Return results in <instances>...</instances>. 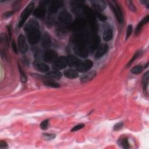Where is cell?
I'll return each instance as SVG.
<instances>
[{"label":"cell","mask_w":149,"mask_h":149,"mask_svg":"<svg viewBox=\"0 0 149 149\" xmlns=\"http://www.w3.org/2000/svg\"><path fill=\"white\" fill-rule=\"evenodd\" d=\"M24 30L28 41L30 44L34 45L39 42L41 33L37 21L34 19H30L25 25Z\"/></svg>","instance_id":"cell-1"},{"label":"cell","mask_w":149,"mask_h":149,"mask_svg":"<svg viewBox=\"0 0 149 149\" xmlns=\"http://www.w3.org/2000/svg\"><path fill=\"white\" fill-rule=\"evenodd\" d=\"M34 3L31 2L26 6V8L24 9V10L22 12V13L20 15V20L19 22V24H18V26L19 28L23 26V24L25 23V22L26 21L27 19L30 16V13L32 12L33 9H34Z\"/></svg>","instance_id":"cell-2"},{"label":"cell","mask_w":149,"mask_h":149,"mask_svg":"<svg viewBox=\"0 0 149 149\" xmlns=\"http://www.w3.org/2000/svg\"><path fill=\"white\" fill-rule=\"evenodd\" d=\"M68 65L67 58L65 56L58 57L53 62V68L55 70H60L64 69Z\"/></svg>","instance_id":"cell-3"},{"label":"cell","mask_w":149,"mask_h":149,"mask_svg":"<svg viewBox=\"0 0 149 149\" xmlns=\"http://www.w3.org/2000/svg\"><path fill=\"white\" fill-rule=\"evenodd\" d=\"M93 66V62L90 60L87 59L83 62L80 61L77 66V69L79 72L81 73H85L88 72Z\"/></svg>","instance_id":"cell-4"},{"label":"cell","mask_w":149,"mask_h":149,"mask_svg":"<svg viewBox=\"0 0 149 149\" xmlns=\"http://www.w3.org/2000/svg\"><path fill=\"white\" fill-rule=\"evenodd\" d=\"M58 20L62 24H68L72 23L73 17L68 12L62 11L58 15Z\"/></svg>","instance_id":"cell-5"},{"label":"cell","mask_w":149,"mask_h":149,"mask_svg":"<svg viewBox=\"0 0 149 149\" xmlns=\"http://www.w3.org/2000/svg\"><path fill=\"white\" fill-rule=\"evenodd\" d=\"M73 51L76 55L82 58H86L88 54L85 45L82 44H76L74 46Z\"/></svg>","instance_id":"cell-6"},{"label":"cell","mask_w":149,"mask_h":149,"mask_svg":"<svg viewBox=\"0 0 149 149\" xmlns=\"http://www.w3.org/2000/svg\"><path fill=\"white\" fill-rule=\"evenodd\" d=\"M58 54L56 51L52 49H48L44 54V60L48 63L54 62L58 58Z\"/></svg>","instance_id":"cell-7"},{"label":"cell","mask_w":149,"mask_h":149,"mask_svg":"<svg viewBox=\"0 0 149 149\" xmlns=\"http://www.w3.org/2000/svg\"><path fill=\"white\" fill-rule=\"evenodd\" d=\"M112 5L111 6L112 7V10L116 16V18L117 19V20L118 21V22L120 24L123 23V13H122V9H121V8L120 6L117 4V3H115L114 5L113 4H111Z\"/></svg>","instance_id":"cell-8"},{"label":"cell","mask_w":149,"mask_h":149,"mask_svg":"<svg viewBox=\"0 0 149 149\" xmlns=\"http://www.w3.org/2000/svg\"><path fill=\"white\" fill-rule=\"evenodd\" d=\"M18 45L20 51L22 54H25L28 50V47L25 37L23 34H20L18 37Z\"/></svg>","instance_id":"cell-9"},{"label":"cell","mask_w":149,"mask_h":149,"mask_svg":"<svg viewBox=\"0 0 149 149\" xmlns=\"http://www.w3.org/2000/svg\"><path fill=\"white\" fill-rule=\"evenodd\" d=\"M93 9L96 12H100L102 11L106 7V3L104 1L94 0L91 2Z\"/></svg>","instance_id":"cell-10"},{"label":"cell","mask_w":149,"mask_h":149,"mask_svg":"<svg viewBox=\"0 0 149 149\" xmlns=\"http://www.w3.org/2000/svg\"><path fill=\"white\" fill-rule=\"evenodd\" d=\"M41 45L44 48L47 49L50 47L52 43V40L49 34L47 32H45L42 35L41 40Z\"/></svg>","instance_id":"cell-11"},{"label":"cell","mask_w":149,"mask_h":149,"mask_svg":"<svg viewBox=\"0 0 149 149\" xmlns=\"http://www.w3.org/2000/svg\"><path fill=\"white\" fill-rule=\"evenodd\" d=\"M95 76H96V72L94 70L87 72H85V73L81 76L80 80L81 82L86 83L93 80L95 77Z\"/></svg>","instance_id":"cell-12"},{"label":"cell","mask_w":149,"mask_h":149,"mask_svg":"<svg viewBox=\"0 0 149 149\" xmlns=\"http://www.w3.org/2000/svg\"><path fill=\"white\" fill-rule=\"evenodd\" d=\"M108 49V45L107 44H102L101 45H99L97 49V51L95 53V58H100L102 56Z\"/></svg>","instance_id":"cell-13"},{"label":"cell","mask_w":149,"mask_h":149,"mask_svg":"<svg viewBox=\"0 0 149 149\" xmlns=\"http://www.w3.org/2000/svg\"><path fill=\"white\" fill-rule=\"evenodd\" d=\"M63 5V2L61 1H52L49 7V12L51 13H54L58 11L59 8H60Z\"/></svg>","instance_id":"cell-14"},{"label":"cell","mask_w":149,"mask_h":149,"mask_svg":"<svg viewBox=\"0 0 149 149\" xmlns=\"http://www.w3.org/2000/svg\"><path fill=\"white\" fill-rule=\"evenodd\" d=\"M86 24V22L85 20L82 19H78L74 21L72 24V27L74 30H80L83 29Z\"/></svg>","instance_id":"cell-15"},{"label":"cell","mask_w":149,"mask_h":149,"mask_svg":"<svg viewBox=\"0 0 149 149\" xmlns=\"http://www.w3.org/2000/svg\"><path fill=\"white\" fill-rule=\"evenodd\" d=\"M46 13V9L44 5H40L37 8L33 13V15L38 18H43Z\"/></svg>","instance_id":"cell-16"},{"label":"cell","mask_w":149,"mask_h":149,"mask_svg":"<svg viewBox=\"0 0 149 149\" xmlns=\"http://www.w3.org/2000/svg\"><path fill=\"white\" fill-rule=\"evenodd\" d=\"M113 36V30L111 27L107 26L104 31L103 39L105 41H109L112 38Z\"/></svg>","instance_id":"cell-17"},{"label":"cell","mask_w":149,"mask_h":149,"mask_svg":"<svg viewBox=\"0 0 149 149\" xmlns=\"http://www.w3.org/2000/svg\"><path fill=\"white\" fill-rule=\"evenodd\" d=\"M68 65L70 66H77L80 63V61L74 55H69L67 57Z\"/></svg>","instance_id":"cell-18"},{"label":"cell","mask_w":149,"mask_h":149,"mask_svg":"<svg viewBox=\"0 0 149 149\" xmlns=\"http://www.w3.org/2000/svg\"><path fill=\"white\" fill-rule=\"evenodd\" d=\"M35 68L36 69L40 72H47L49 70V66L45 63L42 62H37L35 63Z\"/></svg>","instance_id":"cell-19"},{"label":"cell","mask_w":149,"mask_h":149,"mask_svg":"<svg viewBox=\"0 0 149 149\" xmlns=\"http://www.w3.org/2000/svg\"><path fill=\"white\" fill-rule=\"evenodd\" d=\"M64 76L68 79H75L78 77L77 72L73 69H68L63 72Z\"/></svg>","instance_id":"cell-20"},{"label":"cell","mask_w":149,"mask_h":149,"mask_svg":"<svg viewBox=\"0 0 149 149\" xmlns=\"http://www.w3.org/2000/svg\"><path fill=\"white\" fill-rule=\"evenodd\" d=\"M148 20H149V16L147 15V16H146L144 18H143L138 23V24H137V26L136 27V29L135 30V34L136 35H138L140 33V32L142 27H143V26L144 24H146L148 22Z\"/></svg>","instance_id":"cell-21"},{"label":"cell","mask_w":149,"mask_h":149,"mask_svg":"<svg viewBox=\"0 0 149 149\" xmlns=\"http://www.w3.org/2000/svg\"><path fill=\"white\" fill-rule=\"evenodd\" d=\"M148 71H147L143 76L142 79V83H143V88L144 90V94H147V88L148 85Z\"/></svg>","instance_id":"cell-22"},{"label":"cell","mask_w":149,"mask_h":149,"mask_svg":"<svg viewBox=\"0 0 149 149\" xmlns=\"http://www.w3.org/2000/svg\"><path fill=\"white\" fill-rule=\"evenodd\" d=\"M62 76V73L57 70L51 71L47 74V76H48L50 78H54V79H59L61 78Z\"/></svg>","instance_id":"cell-23"},{"label":"cell","mask_w":149,"mask_h":149,"mask_svg":"<svg viewBox=\"0 0 149 149\" xmlns=\"http://www.w3.org/2000/svg\"><path fill=\"white\" fill-rule=\"evenodd\" d=\"M118 144L123 148H129V144L128 142V140L127 138L124 137L118 141Z\"/></svg>","instance_id":"cell-24"},{"label":"cell","mask_w":149,"mask_h":149,"mask_svg":"<svg viewBox=\"0 0 149 149\" xmlns=\"http://www.w3.org/2000/svg\"><path fill=\"white\" fill-rule=\"evenodd\" d=\"M100 39L99 37L97 36H95L94 38V40L93 41L92 45L91 46V50H94L96 48H97L98 47V45L100 44Z\"/></svg>","instance_id":"cell-25"},{"label":"cell","mask_w":149,"mask_h":149,"mask_svg":"<svg viewBox=\"0 0 149 149\" xmlns=\"http://www.w3.org/2000/svg\"><path fill=\"white\" fill-rule=\"evenodd\" d=\"M143 70V67L141 65H137L134 66L132 69H131V72L133 74H137L140 73Z\"/></svg>","instance_id":"cell-26"},{"label":"cell","mask_w":149,"mask_h":149,"mask_svg":"<svg viewBox=\"0 0 149 149\" xmlns=\"http://www.w3.org/2000/svg\"><path fill=\"white\" fill-rule=\"evenodd\" d=\"M0 39H1V42L3 43L5 45H6L8 47V39L7 37V36L4 34V33H1V36H0Z\"/></svg>","instance_id":"cell-27"},{"label":"cell","mask_w":149,"mask_h":149,"mask_svg":"<svg viewBox=\"0 0 149 149\" xmlns=\"http://www.w3.org/2000/svg\"><path fill=\"white\" fill-rule=\"evenodd\" d=\"M19 72L20 74V80L22 83H26L27 81V77L20 66H19Z\"/></svg>","instance_id":"cell-28"},{"label":"cell","mask_w":149,"mask_h":149,"mask_svg":"<svg viewBox=\"0 0 149 149\" xmlns=\"http://www.w3.org/2000/svg\"><path fill=\"white\" fill-rule=\"evenodd\" d=\"M140 55V51H137L134 55L132 57V58L129 61V62H128V63L127 64V67H129L130 66V65L139 56V55Z\"/></svg>","instance_id":"cell-29"},{"label":"cell","mask_w":149,"mask_h":149,"mask_svg":"<svg viewBox=\"0 0 149 149\" xmlns=\"http://www.w3.org/2000/svg\"><path fill=\"white\" fill-rule=\"evenodd\" d=\"M44 84L49 87H54V88H58L59 87V84L54 82V81H47L45 82H44Z\"/></svg>","instance_id":"cell-30"},{"label":"cell","mask_w":149,"mask_h":149,"mask_svg":"<svg viewBox=\"0 0 149 149\" xmlns=\"http://www.w3.org/2000/svg\"><path fill=\"white\" fill-rule=\"evenodd\" d=\"M15 13V11H8V12H6L5 13H3L2 15V18L3 19H8L9 17H10V16H12L13 13Z\"/></svg>","instance_id":"cell-31"},{"label":"cell","mask_w":149,"mask_h":149,"mask_svg":"<svg viewBox=\"0 0 149 149\" xmlns=\"http://www.w3.org/2000/svg\"><path fill=\"white\" fill-rule=\"evenodd\" d=\"M42 136H43L44 138L47 140H52V139H54L56 137V135L55 134H52V133H51H51H43Z\"/></svg>","instance_id":"cell-32"},{"label":"cell","mask_w":149,"mask_h":149,"mask_svg":"<svg viewBox=\"0 0 149 149\" xmlns=\"http://www.w3.org/2000/svg\"><path fill=\"white\" fill-rule=\"evenodd\" d=\"M48 123H49V122H48V119H45L44 120H43L41 124H40V127L41 129H43V130H45V129H47L48 127Z\"/></svg>","instance_id":"cell-33"},{"label":"cell","mask_w":149,"mask_h":149,"mask_svg":"<svg viewBox=\"0 0 149 149\" xmlns=\"http://www.w3.org/2000/svg\"><path fill=\"white\" fill-rule=\"evenodd\" d=\"M133 31V26L131 24H129L127 26V31H126V39H127L131 35Z\"/></svg>","instance_id":"cell-34"},{"label":"cell","mask_w":149,"mask_h":149,"mask_svg":"<svg viewBox=\"0 0 149 149\" xmlns=\"http://www.w3.org/2000/svg\"><path fill=\"white\" fill-rule=\"evenodd\" d=\"M84 127V125L83 123H80V124H78L76 126H74L72 129L71 131L72 132H75V131H77L80 129H81L82 128H83Z\"/></svg>","instance_id":"cell-35"},{"label":"cell","mask_w":149,"mask_h":149,"mask_svg":"<svg viewBox=\"0 0 149 149\" xmlns=\"http://www.w3.org/2000/svg\"><path fill=\"white\" fill-rule=\"evenodd\" d=\"M96 15L98 17V18L101 21H105L107 20V17L105 15L100 13V12H96Z\"/></svg>","instance_id":"cell-36"},{"label":"cell","mask_w":149,"mask_h":149,"mask_svg":"<svg viewBox=\"0 0 149 149\" xmlns=\"http://www.w3.org/2000/svg\"><path fill=\"white\" fill-rule=\"evenodd\" d=\"M123 126V122H119L116 124H115L113 126V130H119L121 129Z\"/></svg>","instance_id":"cell-37"},{"label":"cell","mask_w":149,"mask_h":149,"mask_svg":"<svg viewBox=\"0 0 149 149\" xmlns=\"http://www.w3.org/2000/svg\"><path fill=\"white\" fill-rule=\"evenodd\" d=\"M127 4H128L129 8L130 9V10H132V11H133V12H135V11L136 10V8L135 6L133 5V3H132V1H127Z\"/></svg>","instance_id":"cell-38"},{"label":"cell","mask_w":149,"mask_h":149,"mask_svg":"<svg viewBox=\"0 0 149 149\" xmlns=\"http://www.w3.org/2000/svg\"><path fill=\"white\" fill-rule=\"evenodd\" d=\"M0 147L2 148H7L8 147V144L6 141L3 140H1L0 141Z\"/></svg>","instance_id":"cell-39"},{"label":"cell","mask_w":149,"mask_h":149,"mask_svg":"<svg viewBox=\"0 0 149 149\" xmlns=\"http://www.w3.org/2000/svg\"><path fill=\"white\" fill-rule=\"evenodd\" d=\"M57 34L59 35V36H62L66 34V31L63 29H59L57 30Z\"/></svg>","instance_id":"cell-40"},{"label":"cell","mask_w":149,"mask_h":149,"mask_svg":"<svg viewBox=\"0 0 149 149\" xmlns=\"http://www.w3.org/2000/svg\"><path fill=\"white\" fill-rule=\"evenodd\" d=\"M12 48H13V51L15 52V53H17V47L16 46V44L15 42V41H13L12 42Z\"/></svg>","instance_id":"cell-41"},{"label":"cell","mask_w":149,"mask_h":149,"mask_svg":"<svg viewBox=\"0 0 149 149\" xmlns=\"http://www.w3.org/2000/svg\"><path fill=\"white\" fill-rule=\"evenodd\" d=\"M140 2L143 3V4H146L148 2V1H140Z\"/></svg>","instance_id":"cell-42"}]
</instances>
